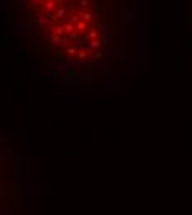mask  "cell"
<instances>
[{
    "label": "cell",
    "instance_id": "cell-1",
    "mask_svg": "<svg viewBox=\"0 0 192 215\" xmlns=\"http://www.w3.org/2000/svg\"><path fill=\"white\" fill-rule=\"evenodd\" d=\"M63 28H65V33H68V37H70V35H71V33H75V32H76V27H75V25H73V23H65V25H63Z\"/></svg>",
    "mask_w": 192,
    "mask_h": 215
},
{
    "label": "cell",
    "instance_id": "cell-2",
    "mask_svg": "<svg viewBox=\"0 0 192 215\" xmlns=\"http://www.w3.org/2000/svg\"><path fill=\"white\" fill-rule=\"evenodd\" d=\"M80 18H81L83 20V22H91V20H93V15L91 13H90V12H80Z\"/></svg>",
    "mask_w": 192,
    "mask_h": 215
},
{
    "label": "cell",
    "instance_id": "cell-3",
    "mask_svg": "<svg viewBox=\"0 0 192 215\" xmlns=\"http://www.w3.org/2000/svg\"><path fill=\"white\" fill-rule=\"evenodd\" d=\"M65 13H66V10H65V9H58L55 13L51 15V17H53V20H58V18H63Z\"/></svg>",
    "mask_w": 192,
    "mask_h": 215
},
{
    "label": "cell",
    "instance_id": "cell-4",
    "mask_svg": "<svg viewBox=\"0 0 192 215\" xmlns=\"http://www.w3.org/2000/svg\"><path fill=\"white\" fill-rule=\"evenodd\" d=\"M55 7H56V0H48V2L45 4L46 10H55Z\"/></svg>",
    "mask_w": 192,
    "mask_h": 215
},
{
    "label": "cell",
    "instance_id": "cell-5",
    "mask_svg": "<svg viewBox=\"0 0 192 215\" xmlns=\"http://www.w3.org/2000/svg\"><path fill=\"white\" fill-rule=\"evenodd\" d=\"M75 27H76V30H78V32H83V30H86V22L80 20V22H78L76 25H75Z\"/></svg>",
    "mask_w": 192,
    "mask_h": 215
},
{
    "label": "cell",
    "instance_id": "cell-6",
    "mask_svg": "<svg viewBox=\"0 0 192 215\" xmlns=\"http://www.w3.org/2000/svg\"><path fill=\"white\" fill-rule=\"evenodd\" d=\"M53 32H55L56 37H61V35L65 33V28L61 27V25H58V27H55V30H53Z\"/></svg>",
    "mask_w": 192,
    "mask_h": 215
},
{
    "label": "cell",
    "instance_id": "cell-7",
    "mask_svg": "<svg viewBox=\"0 0 192 215\" xmlns=\"http://www.w3.org/2000/svg\"><path fill=\"white\" fill-rule=\"evenodd\" d=\"M38 25H40V27L48 25V18H46V17H38Z\"/></svg>",
    "mask_w": 192,
    "mask_h": 215
},
{
    "label": "cell",
    "instance_id": "cell-8",
    "mask_svg": "<svg viewBox=\"0 0 192 215\" xmlns=\"http://www.w3.org/2000/svg\"><path fill=\"white\" fill-rule=\"evenodd\" d=\"M66 53H68L70 56H75V55H78V53H76V48H75V46H70L68 50H66Z\"/></svg>",
    "mask_w": 192,
    "mask_h": 215
},
{
    "label": "cell",
    "instance_id": "cell-9",
    "mask_svg": "<svg viewBox=\"0 0 192 215\" xmlns=\"http://www.w3.org/2000/svg\"><path fill=\"white\" fill-rule=\"evenodd\" d=\"M96 37H98V32H96V30H90V32H88V38L95 40Z\"/></svg>",
    "mask_w": 192,
    "mask_h": 215
},
{
    "label": "cell",
    "instance_id": "cell-10",
    "mask_svg": "<svg viewBox=\"0 0 192 215\" xmlns=\"http://www.w3.org/2000/svg\"><path fill=\"white\" fill-rule=\"evenodd\" d=\"M86 53H88V51H85V50H81V51H80V53H78V60H86Z\"/></svg>",
    "mask_w": 192,
    "mask_h": 215
},
{
    "label": "cell",
    "instance_id": "cell-11",
    "mask_svg": "<svg viewBox=\"0 0 192 215\" xmlns=\"http://www.w3.org/2000/svg\"><path fill=\"white\" fill-rule=\"evenodd\" d=\"M80 5H81V7H88V5H90V0H81Z\"/></svg>",
    "mask_w": 192,
    "mask_h": 215
},
{
    "label": "cell",
    "instance_id": "cell-12",
    "mask_svg": "<svg viewBox=\"0 0 192 215\" xmlns=\"http://www.w3.org/2000/svg\"><path fill=\"white\" fill-rule=\"evenodd\" d=\"M68 38H70V40H78V33H76V32H75V33H71V35H70Z\"/></svg>",
    "mask_w": 192,
    "mask_h": 215
},
{
    "label": "cell",
    "instance_id": "cell-13",
    "mask_svg": "<svg viewBox=\"0 0 192 215\" xmlns=\"http://www.w3.org/2000/svg\"><path fill=\"white\" fill-rule=\"evenodd\" d=\"M40 2H48V0H40Z\"/></svg>",
    "mask_w": 192,
    "mask_h": 215
}]
</instances>
